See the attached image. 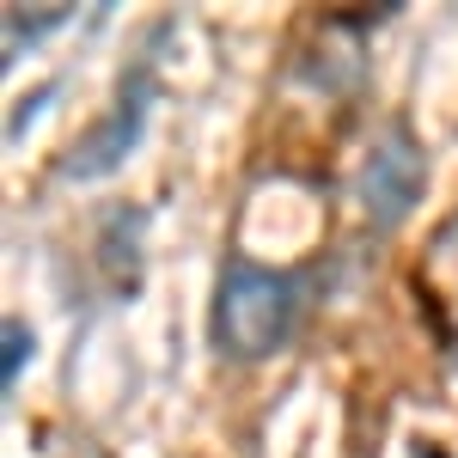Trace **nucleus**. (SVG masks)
I'll use <instances>...</instances> for the list:
<instances>
[{
  "label": "nucleus",
  "instance_id": "obj_3",
  "mask_svg": "<svg viewBox=\"0 0 458 458\" xmlns=\"http://www.w3.org/2000/svg\"><path fill=\"white\" fill-rule=\"evenodd\" d=\"M147 73H129V86L116 92V105L105 110V123H92L86 129V141L73 147V159L62 165V177H73V183H92V177L116 172L129 153H135V141H141L147 129Z\"/></svg>",
  "mask_w": 458,
  "mask_h": 458
},
{
  "label": "nucleus",
  "instance_id": "obj_6",
  "mask_svg": "<svg viewBox=\"0 0 458 458\" xmlns=\"http://www.w3.org/2000/svg\"><path fill=\"white\" fill-rule=\"evenodd\" d=\"M446 343H453V360H458V306H453V336H446Z\"/></svg>",
  "mask_w": 458,
  "mask_h": 458
},
{
  "label": "nucleus",
  "instance_id": "obj_1",
  "mask_svg": "<svg viewBox=\"0 0 458 458\" xmlns=\"http://www.w3.org/2000/svg\"><path fill=\"white\" fill-rule=\"evenodd\" d=\"M293 318H300V287L282 269H263L250 257H233L220 269L208 330L226 360H269L293 336Z\"/></svg>",
  "mask_w": 458,
  "mask_h": 458
},
{
  "label": "nucleus",
  "instance_id": "obj_2",
  "mask_svg": "<svg viewBox=\"0 0 458 458\" xmlns=\"http://www.w3.org/2000/svg\"><path fill=\"white\" fill-rule=\"evenodd\" d=\"M428 183V159H422V141H416V129L410 123H386L367 153H360V172H354V196H360V214L391 233L403 214L416 208V196H422Z\"/></svg>",
  "mask_w": 458,
  "mask_h": 458
},
{
  "label": "nucleus",
  "instance_id": "obj_4",
  "mask_svg": "<svg viewBox=\"0 0 458 458\" xmlns=\"http://www.w3.org/2000/svg\"><path fill=\"white\" fill-rule=\"evenodd\" d=\"M55 25H68V6H37V13H6V62L19 55V37H25V49H31L37 37H49Z\"/></svg>",
  "mask_w": 458,
  "mask_h": 458
},
{
  "label": "nucleus",
  "instance_id": "obj_5",
  "mask_svg": "<svg viewBox=\"0 0 458 458\" xmlns=\"http://www.w3.org/2000/svg\"><path fill=\"white\" fill-rule=\"evenodd\" d=\"M31 360V330L19 324V318H6V367H0V386L13 391L19 386V367Z\"/></svg>",
  "mask_w": 458,
  "mask_h": 458
}]
</instances>
